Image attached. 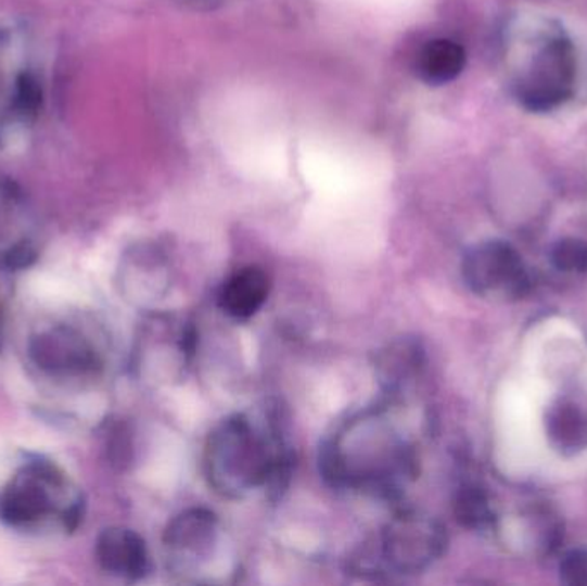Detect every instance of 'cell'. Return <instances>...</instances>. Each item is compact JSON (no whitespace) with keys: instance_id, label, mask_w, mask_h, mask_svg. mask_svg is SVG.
<instances>
[{"instance_id":"6da1fadb","label":"cell","mask_w":587,"mask_h":586,"mask_svg":"<svg viewBox=\"0 0 587 586\" xmlns=\"http://www.w3.org/2000/svg\"><path fill=\"white\" fill-rule=\"evenodd\" d=\"M320 471L333 488L398 499L418 475L414 447L386 420L385 409L354 418L320 450Z\"/></svg>"},{"instance_id":"7a4b0ae2","label":"cell","mask_w":587,"mask_h":586,"mask_svg":"<svg viewBox=\"0 0 587 586\" xmlns=\"http://www.w3.org/2000/svg\"><path fill=\"white\" fill-rule=\"evenodd\" d=\"M203 467L209 487L220 496L241 499L253 491H284L292 453L276 411L255 420L238 413L220 421L206 438Z\"/></svg>"},{"instance_id":"3957f363","label":"cell","mask_w":587,"mask_h":586,"mask_svg":"<svg viewBox=\"0 0 587 586\" xmlns=\"http://www.w3.org/2000/svg\"><path fill=\"white\" fill-rule=\"evenodd\" d=\"M510 90L522 109L536 114L557 111L574 97L579 61L562 26L543 22L521 37L515 50Z\"/></svg>"},{"instance_id":"277c9868","label":"cell","mask_w":587,"mask_h":586,"mask_svg":"<svg viewBox=\"0 0 587 586\" xmlns=\"http://www.w3.org/2000/svg\"><path fill=\"white\" fill-rule=\"evenodd\" d=\"M444 524L426 512L403 509L383 526L377 540L359 552L362 573L418 574L435 564L447 550Z\"/></svg>"},{"instance_id":"5b68a950","label":"cell","mask_w":587,"mask_h":586,"mask_svg":"<svg viewBox=\"0 0 587 586\" xmlns=\"http://www.w3.org/2000/svg\"><path fill=\"white\" fill-rule=\"evenodd\" d=\"M66 488V476L55 464L31 459L0 492V521L13 528H26L50 514H59L62 526L73 532L81 521L85 504L81 497L61 502Z\"/></svg>"},{"instance_id":"8992f818","label":"cell","mask_w":587,"mask_h":586,"mask_svg":"<svg viewBox=\"0 0 587 586\" xmlns=\"http://www.w3.org/2000/svg\"><path fill=\"white\" fill-rule=\"evenodd\" d=\"M462 277L469 290L486 300L515 302L531 291V276L521 253L506 241H483L469 249Z\"/></svg>"},{"instance_id":"52a82bcc","label":"cell","mask_w":587,"mask_h":586,"mask_svg":"<svg viewBox=\"0 0 587 586\" xmlns=\"http://www.w3.org/2000/svg\"><path fill=\"white\" fill-rule=\"evenodd\" d=\"M31 364L55 379L97 375L103 361L97 347L81 331L71 326H52L29 339Z\"/></svg>"},{"instance_id":"ba28073f","label":"cell","mask_w":587,"mask_h":586,"mask_svg":"<svg viewBox=\"0 0 587 586\" xmlns=\"http://www.w3.org/2000/svg\"><path fill=\"white\" fill-rule=\"evenodd\" d=\"M220 521L206 508H190L170 520L164 532L165 558L176 573H197L217 550Z\"/></svg>"},{"instance_id":"9c48e42d","label":"cell","mask_w":587,"mask_h":586,"mask_svg":"<svg viewBox=\"0 0 587 586\" xmlns=\"http://www.w3.org/2000/svg\"><path fill=\"white\" fill-rule=\"evenodd\" d=\"M117 285L128 302L152 305L170 288V264L167 255L152 244L132 246L120 260Z\"/></svg>"},{"instance_id":"30bf717a","label":"cell","mask_w":587,"mask_h":586,"mask_svg":"<svg viewBox=\"0 0 587 586\" xmlns=\"http://www.w3.org/2000/svg\"><path fill=\"white\" fill-rule=\"evenodd\" d=\"M100 568L115 578L138 582L150 573V552L140 533L126 526H111L97 538Z\"/></svg>"},{"instance_id":"8fae6325","label":"cell","mask_w":587,"mask_h":586,"mask_svg":"<svg viewBox=\"0 0 587 586\" xmlns=\"http://www.w3.org/2000/svg\"><path fill=\"white\" fill-rule=\"evenodd\" d=\"M374 368L383 393L400 399L423 373V346L414 337L395 339L379 353Z\"/></svg>"},{"instance_id":"7c38bea8","label":"cell","mask_w":587,"mask_h":586,"mask_svg":"<svg viewBox=\"0 0 587 586\" xmlns=\"http://www.w3.org/2000/svg\"><path fill=\"white\" fill-rule=\"evenodd\" d=\"M270 288L268 273L261 267L247 265L227 277L218 291V306L227 317L247 320L264 308Z\"/></svg>"},{"instance_id":"4fadbf2b","label":"cell","mask_w":587,"mask_h":586,"mask_svg":"<svg viewBox=\"0 0 587 586\" xmlns=\"http://www.w3.org/2000/svg\"><path fill=\"white\" fill-rule=\"evenodd\" d=\"M468 54L464 47L450 38L428 40L414 58L418 78L430 87H444L462 75Z\"/></svg>"},{"instance_id":"5bb4252c","label":"cell","mask_w":587,"mask_h":586,"mask_svg":"<svg viewBox=\"0 0 587 586\" xmlns=\"http://www.w3.org/2000/svg\"><path fill=\"white\" fill-rule=\"evenodd\" d=\"M547 437L563 455H577L587 449V409L571 397H560L545 417Z\"/></svg>"},{"instance_id":"9a60e30c","label":"cell","mask_w":587,"mask_h":586,"mask_svg":"<svg viewBox=\"0 0 587 586\" xmlns=\"http://www.w3.org/2000/svg\"><path fill=\"white\" fill-rule=\"evenodd\" d=\"M454 517L460 526L474 532L492 528L495 511L485 488L476 483H464L457 488L454 497Z\"/></svg>"},{"instance_id":"2e32d148","label":"cell","mask_w":587,"mask_h":586,"mask_svg":"<svg viewBox=\"0 0 587 586\" xmlns=\"http://www.w3.org/2000/svg\"><path fill=\"white\" fill-rule=\"evenodd\" d=\"M551 264L565 273L587 272V241L579 238H563L551 249Z\"/></svg>"},{"instance_id":"e0dca14e","label":"cell","mask_w":587,"mask_h":586,"mask_svg":"<svg viewBox=\"0 0 587 586\" xmlns=\"http://www.w3.org/2000/svg\"><path fill=\"white\" fill-rule=\"evenodd\" d=\"M40 102L41 90L37 79L26 73L17 76L13 102H11V107L16 111L17 116H34L40 107Z\"/></svg>"},{"instance_id":"ac0fdd59","label":"cell","mask_w":587,"mask_h":586,"mask_svg":"<svg viewBox=\"0 0 587 586\" xmlns=\"http://www.w3.org/2000/svg\"><path fill=\"white\" fill-rule=\"evenodd\" d=\"M107 453L112 464L117 468L128 467L132 459L131 430L123 421H117L109 429Z\"/></svg>"},{"instance_id":"d6986e66","label":"cell","mask_w":587,"mask_h":586,"mask_svg":"<svg viewBox=\"0 0 587 586\" xmlns=\"http://www.w3.org/2000/svg\"><path fill=\"white\" fill-rule=\"evenodd\" d=\"M37 249H35L31 241L17 240L13 244H9L8 249L2 250L0 253V265L5 270L11 272H17V270H25L37 262Z\"/></svg>"},{"instance_id":"ffe728a7","label":"cell","mask_w":587,"mask_h":586,"mask_svg":"<svg viewBox=\"0 0 587 586\" xmlns=\"http://www.w3.org/2000/svg\"><path fill=\"white\" fill-rule=\"evenodd\" d=\"M559 573L565 585L587 586V549L565 553L560 561Z\"/></svg>"},{"instance_id":"44dd1931","label":"cell","mask_w":587,"mask_h":586,"mask_svg":"<svg viewBox=\"0 0 587 586\" xmlns=\"http://www.w3.org/2000/svg\"><path fill=\"white\" fill-rule=\"evenodd\" d=\"M179 2L197 9V11H214V9L222 8L230 0H179Z\"/></svg>"},{"instance_id":"7402d4cb","label":"cell","mask_w":587,"mask_h":586,"mask_svg":"<svg viewBox=\"0 0 587 586\" xmlns=\"http://www.w3.org/2000/svg\"><path fill=\"white\" fill-rule=\"evenodd\" d=\"M0 326H2V320H0Z\"/></svg>"}]
</instances>
